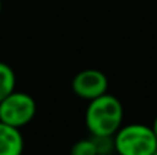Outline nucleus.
Wrapping results in <instances>:
<instances>
[{
	"mask_svg": "<svg viewBox=\"0 0 157 155\" xmlns=\"http://www.w3.org/2000/svg\"><path fill=\"white\" fill-rule=\"evenodd\" d=\"M37 113V103L32 96L21 91H12L0 101V120L21 128L32 122Z\"/></svg>",
	"mask_w": 157,
	"mask_h": 155,
	"instance_id": "3",
	"label": "nucleus"
},
{
	"mask_svg": "<svg viewBox=\"0 0 157 155\" xmlns=\"http://www.w3.org/2000/svg\"><path fill=\"white\" fill-rule=\"evenodd\" d=\"M153 131H154V135H156V138H157V116H156V119H154V122H153Z\"/></svg>",
	"mask_w": 157,
	"mask_h": 155,
	"instance_id": "8",
	"label": "nucleus"
},
{
	"mask_svg": "<svg viewBox=\"0 0 157 155\" xmlns=\"http://www.w3.org/2000/svg\"><path fill=\"white\" fill-rule=\"evenodd\" d=\"M124 106L111 94H101L92 99L86 111V126L92 135L113 137L122 126Z\"/></svg>",
	"mask_w": 157,
	"mask_h": 155,
	"instance_id": "1",
	"label": "nucleus"
},
{
	"mask_svg": "<svg viewBox=\"0 0 157 155\" xmlns=\"http://www.w3.org/2000/svg\"><path fill=\"white\" fill-rule=\"evenodd\" d=\"M14 90H15V75H14V70L8 64L0 62V101L5 99Z\"/></svg>",
	"mask_w": 157,
	"mask_h": 155,
	"instance_id": "6",
	"label": "nucleus"
},
{
	"mask_svg": "<svg viewBox=\"0 0 157 155\" xmlns=\"http://www.w3.org/2000/svg\"><path fill=\"white\" fill-rule=\"evenodd\" d=\"M72 88H73V93L78 98L92 101V99L107 93L108 79L101 70L87 68V70L79 72L73 78Z\"/></svg>",
	"mask_w": 157,
	"mask_h": 155,
	"instance_id": "4",
	"label": "nucleus"
},
{
	"mask_svg": "<svg viewBox=\"0 0 157 155\" xmlns=\"http://www.w3.org/2000/svg\"><path fill=\"white\" fill-rule=\"evenodd\" d=\"M25 146L20 128L0 120V155H18Z\"/></svg>",
	"mask_w": 157,
	"mask_h": 155,
	"instance_id": "5",
	"label": "nucleus"
},
{
	"mask_svg": "<svg viewBox=\"0 0 157 155\" xmlns=\"http://www.w3.org/2000/svg\"><path fill=\"white\" fill-rule=\"evenodd\" d=\"M0 12H2V0H0Z\"/></svg>",
	"mask_w": 157,
	"mask_h": 155,
	"instance_id": "9",
	"label": "nucleus"
},
{
	"mask_svg": "<svg viewBox=\"0 0 157 155\" xmlns=\"http://www.w3.org/2000/svg\"><path fill=\"white\" fill-rule=\"evenodd\" d=\"M114 151L122 155H154L157 151V138L151 126L127 125L121 126L113 135Z\"/></svg>",
	"mask_w": 157,
	"mask_h": 155,
	"instance_id": "2",
	"label": "nucleus"
},
{
	"mask_svg": "<svg viewBox=\"0 0 157 155\" xmlns=\"http://www.w3.org/2000/svg\"><path fill=\"white\" fill-rule=\"evenodd\" d=\"M70 152L75 154V155H95V154H98L93 138H84V140L76 142V143L72 146Z\"/></svg>",
	"mask_w": 157,
	"mask_h": 155,
	"instance_id": "7",
	"label": "nucleus"
}]
</instances>
